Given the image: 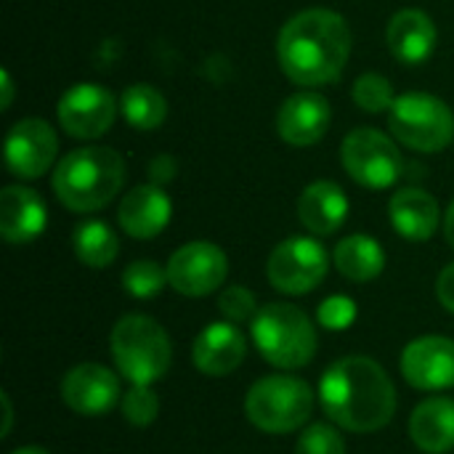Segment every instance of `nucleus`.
Instances as JSON below:
<instances>
[{"label":"nucleus","mask_w":454,"mask_h":454,"mask_svg":"<svg viewBox=\"0 0 454 454\" xmlns=\"http://www.w3.org/2000/svg\"><path fill=\"white\" fill-rule=\"evenodd\" d=\"M319 404L348 434H375L396 415V388L370 356H343L319 380Z\"/></svg>","instance_id":"nucleus-1"},{"label":"nucleus","mask_w":454,"mask_h":454,"mask_svg":"<svg viewBox=\"0 0 454 454\" xmlns=\"http://www.w3.org/2000/svg\"><path fill=\"white\" fill-rule=\"evenodd\" d=\"M351 56V29L330 8H309L285 21L277 37L282 72L306 88L330 85L340 77Z\"/></svg>","instance_id":"nucleus-2"},{"label":"nucleus","mask_w":454,"mask_h":454,"mask_svg":"<svg viewBox=\"0 0 454 454\" xmlns=\"http://www.w3.org/2000/svg\"><path fill=\"white\" fill-rule=\"evenodd\" d=\"M53 192L72 213H96L106 207L125 184V160L106 146L69 152L53 170Z\"/></svg>","instance_id":"nucleus-3"},{"label":"nucleus","mask_w":454,"mask_h":454,"mask_svg":"<svg viewBox=\"0 0 454 454\" xmlns=\"http://www.w3.org/2000/svg\"><path fill=\"white\" fill-rule=\"evenodd\" d=\"M250 338L258 354L277 370H301L317 356V327L306 311L293 303H266L250 322Z\"/></svg>","instance_id":"nucleus-4"},{"label":"nucleus","mask_w":454,"mask_h":454,"mask_svg":"<svg viewBox=\"0 0 454 454\" xmlns=\"http://www.w3.org/2000/svg\"><path fill=\"white\" fill-rule=\"evenodd\" d=\"M117 372L130 386H152L162 380L173 362V343L160 322L146 314H125L109 335Z\"/></svg>","instance_id":"nucleus-5"},{"label":"nucleus","mask_w":454,"mask_h":454,"mask_svg":"<svg viewBox=\"0 0 454 454\" xmlns=\"http://www.w3.org/2000/svg\"><path fill=\"white\" fill-rule=\"evenodd\" d=\"M317 396L314 388L295 375H266L255 380L245 396L250 426L263 434H293L309 423Z\"/></svg>","instance_id":"nucleus-6"},{"label":"nucleus","mask_w":454,"mask_h":454,"mask_svg":"<svg viewBox=\"0 0 454 454\" xmlns=\"http://www.w3.org/2000/svg\"><path fill=\"white\" fill-rule=\"evenodd\" d=\"M388 125L404 146L426 154L447 149L454 138L452 109L439 96L420 90L396 96L388 112Z\"/></svg>","instance_id":"nucleus-7"},{"label":"nucleus","mask_w":454,"mask_h":454,"mask_svg":"<svg viewBox=\"0 0 454 454\" xmlns=\"http://www.w3.org/2000/svg\"><path fill=\"white\" fill-rule=\"evenodd\" d=\"M340 160L346 173L367 189H388L402 178L404 160L394 138L375 128H356L343 138Z\"/></svg>","instance_id":"nucleus-8"},{"label":"nucleus","mask_w":454,"mask_h":454,"mask_svg":"<svg viewBox=\"0 0 454 454\" xmlns=\"http://www.w3.org/2000/svg\"><path fill=\"white\" fill-rule=\"evenodd\" d=\"M327 269L330 255L314 237H290L271 250L266 277L285 295H306L325 282Z\"/></svg>","instance_id":"nucleus-9"},{"label":"nucleus","mask_w":454,"mask_h":454,"mask_svg":"<svg viewBox=\"0 0 454 454\" xmlns=\"http://www.w3.org/2000/svg\"><path fill=\"white\" fill-rule=\"evenodd\" d=\"M168 282L186 298H205L215 293L229 277L226 253L205 239L181 245L168 261Z\"/></svg>","instance_id":"nucleus-10"},{"label":"nucleus","mask_w":454,"mask_h":454,"mask_svg":"<svg viewBox=\"0 0 454 454\" xmlns=\"http://www.w3.org/2000/svg\"><path fill=\"white\" fill-rule=\"evenodd\" d=\"M117 109H120V104L104 85L77 82L59 98L56 114H59V125L64 128L67 136L98 138L112 128Z\"/></svg>","instance_id":"nucleus-11"},{"label":"nucleus","mask_w":454,"mask_h":454,"mask_svg":"<svg viewBox=\"0 0 454 454\" xmlns=\"http://www.w3.org/2000/svg\"><path fill=\"white\" fill-rule=\"evenodd\" d=\"M61 402L82 418H101L122 402L120 378L96 362H82L72 367L59 386Z\"/></svg>","instance_id":"nucleus-12"},{"label":"nucleus","mask_w":454,"mask_h":454,"mask_svg":"<svg viewBox=\"0 0 454 454\" xmlns=\"http://www.w3.org/2000/svg\"><path fill=\"white\" fill-rule=\"evenodd\" d=\"M402 378L426 394L454 388V340L444 335H423L404 346L399 359Z\"/></svg>","instance_id":"nucleus-13"},{"label":"nucleus","mask_w":454,"mask_h":454,"mask_svg":"<svg viewBox=\"0 0 454 454\" xmlns=\"http://www.w3.org/2000/svg\"><path fill=\"white\" fill-rule=\"evenodd\" d=\"M59 154V136L45 120H19L5 138V162L16 178H40Z\"/></svg>","instance_id":"nucleus-14"},{"label":"nucleus","mask_w":454,"mask_h":454,"mask_svg":"<svg viewBox=\"0 0 454 454\" xmlns=\"http://www.w3.org/2000/svg\"><path fill=\"white\" fill-rule=\"evenodd\" d=\"M333 122L330 101L317 90L293 93L277 112V133L290 146H314Z\"/></svg>","instance_id":"nucleus-15"},{"label":"nucleus","mask_w":454,"mask_h":454,"mask_svg":"<svg viewBox=\"0 0 454 454\" xmlns=\"http://www.w3.org/2000/svg\"><path fill=\"white\" fill-rule=\"evenodd\" d=\"M247 356V340L231 322L207 325L192 346V362L205 378L231 375Z\"/></svg>","instance_id":"nucleus-16"},{"label":"nucleus","mask_w":454,"mask_h":454,"mask_svg":"<svg viewBox=\"0 0 454 454\" xmlns=\"http://www.w3.org/2000/svg\"><path fill=\"white\" fill-rule=\"evenodd\" d=\"M173 215V202L160 184H141L130 189L117 210L122 231L133 239H154L165 231Z\"/></svg>","instance_id":"nucleus-17"},{"label":"nucleus","mask_w":454,"mask_h":454,"mask_svg":"<svg viewBox=\"0 0 454 454\" xmlns=\"http://www.w3.org/2000/svg\"><path fill=\"white\" fill-rule=\"evenodd\" d=\"M48 210L43 197L29 186H5L0 194V234L11 245H27L45 231Z\"/></svg>","instance_id":"nucleus-18"},{"label":"nucleus","mask_w":454,"mask_h":454,"mask_svg":"<svg viewBox=\"0 0 454 454\" xmlns=\"http://www.w3.org/2000/svg\"><path fill=\"white\" fill-rule=\"evenodd\" d=\"M386 40L391 53L402 61V64H423L426 59H431L439 32L434 19L420 11V8H404L399 13H394V19L388 21L386 29Z\"/></svg>","instance_id":"nucleus-19"},{"label":"nucleus","mask_w":454,"mask_h":454,"mask_svg":"<svg viewBox=\"0 0 454 454\" xmlns=\"http://www.w3.org/2000/svg\"><path fill=\"white\" fill-rule=\"evenodd\" d=\"M388 215L399 237L410 242H426L442 223V210L434 194L426 189H399L388 202Z\"/></svg>","instance_id":"nucleus-20"},{"label":"nucleus","mask_w":454,"mask_h":454,"mask_svg":"<svg viewBox=\"0 0 454 454\" xmlns=\"http://www.w3.org/2000/svg\"><path fill=\"white\" fill-rule=\"evenodd\" d=\"M298 218L311 234L330 237L348 218V197L333 181H314L298 197Z\"/></svg>","instance_id":"nucleus-21"},{"label":"nucleus","mask_w":454,"mask_h":454,"mask_svg":"<svg viewBox=\"0 0 454 454\" xmlns=\"http://www.w3.org/2000/svg\"><path fill=\"white\" fill-rule=\"evenodd\" d=\"M410 436L426 454H447L454 450V399L428 396L410 415Z\"/></svg>","instance_id":"nucleus-22"},{"label":"nucleus","mask_w":454,"mask_h":454,"mask_svg":"<svg viewBox=\"0 0 454 454\" xmlns=\"http://www.w3.org/2000/svg\"><path fill=\"white\" fill-rule=\"evenodd\" d=\"M333 263L351 282H372L386 269V250L370 234H348L335 245Z\"/></svg>","instance_id":"nucleus-23"},{"label":"nucleus","mask_w":454,"mask_h":454,"mask_svg":"<svg viewBox=\"0 0 454 454\" xmlns=\"http://www.w3.org/2000/svg\"><path fill=\"white\" fill-rule=\"evenodd\" d=\"M72 245H74L77 261L82 266H88V269H106L120 255V239L112 231V226L104 223V221H85V223H80L74 229Z\"/></svg>","instance_id":"nucleus-24"},{"label":"nucleus","mask_w":454,"mask_h":454,"mask_svg":"<svg viewBox=\"0 0 454 454\" xmlns=\"http://www.w3.org/2000/svg\"><path fill=\"white\" fill-rule=\"evenodd\" d=\"M120 112L136 130H157L168 117V101L157 88L136 82L122 90Z\"/></svg>","instance_id":"nucleus-25"},{"label":"nucleus","mask_w":454,"mask_h":454,"mask_svg":"<svg viewBox=\"0 0 454 454\" xmlns=\"http://www.w3.org/2000/svg\"><path fill=\"white\" fill-rule=\"evenodd\" d=\"M165 285H170L168 282V269H162L157 261H133L122 271V287L136 301L157 298L165 290Z\"/></svg>","instance_id":"nucleus-26"},{"label":"nucleus","mask_w":454,"mask_h":454,"mask_svg":"<svg viewBox=\"0 0 454 454\" xmlns=\"http://www.w3.org/2000/svg\"><path fill=\"white\" fill-rule=\"evenodd\" d=\"M354 101L359 109L370 112V114H380V112H391L396 93L388 77L378 74V72H367L362 77H356L354 82Z\"/></svg>","instance_id":"nucleus-27"},{"label":"nucleus","mask_w":454,"mask_h":454,"mask_svg":"<svg viewBox=\"0 0 454 454\" xmlns=\"http://www.w3.org/2000/svg\"><path fill=\"white\" fill-rule=\"evenodd\" d=\"M120 410H122V418L136 426V428H146L157 420L160 415V399L157 394L152 391V386H130L128 394H122V402H120Z\"/></svg>","instance_id":"nucleus-28"},{"label":"nucleus","mask_w":454,"mask_h":454,"mask_svg":"<svg viewBox=\"0 0 454 454\" xmlns=\"http://www.w3.org/2000/svg\"><path fill=\"white\" fill-rule=\"evenodd\" d=\"M295 454H346V442L338 428L327 423H314L298 436Z\"/></svg>","instance_id":"nucleus-29"},{"label":"nucleus","mask_w":454,"mask_h":454,"mask_svg":"<svg viewBox=\"0 0 454 454\" xmlns=\"http://www.w3.org/2000/svg\"><path fill=\"white\" fill-rule=\"evenodd\" d=\"M218 311L223 314L226 322L231 325H242V322H253L258 314V301L255 295L245 287V285H231L221 293L218 298Z\"/></svg>","instance_id":"nucleus-30"},{"label":"nucleus","mask_w":454,"mask_h":454,"mask_svg":"<svg viewBox=\"0 0 454 454\" xmlns=\"http://www.w3.org/2000/svg\"><path fill=\"white\" fill-rule=\"evenodd\" d=\"M356 303H354V298H348V295H330V298H325L322 303H319V309H317V319H319V325L325 327V330H330V333H343V330H348L354 322H356Z\"/></svg>","instance_id":"nucleus-31"},{"label":"nucleus","mask_w":454,"mask_h":454,"mask_svg":"<svg viewBox=\"0 0 454 454\" xmlns=\"http://www.w3.org/2000/svg\"><path fill=\"white\" fill-rule=\"evenodd\" d=\"M436 298L450 314H454V263L442 269V274L436 279Z\"/></svg>","instance_id":"nucleus-32"},{"label":"nucleus","mask_w":454,"mask_h":454,"mask_svg":"<svg viewBox=\"0 0 454 454\" xmlns=\"http://www.w3.org/2000/svg\"><path fill=\"white\" fill-rule=\"evenodd\" d=\"M149 176H152V184H168L173 176H176V160H170L168 154L157 157L152 165H149Z\"/></svg>","instance_id":"nucleus-33"},{"label":"nucleus","mask_w":454,"mask_h":454,"mask_svg":"<svg viewBox=\"0 0 454 454\" xmlns=\"http://www.w3.org/2000/svg\"><path fill=\"white\" fill-rule=\"evenodd\" d=\"M0 402H3V428H0V439H5L8 434H11V426H13V407H11V396L3 391L0 394Z\"/></svg>","instance_id":"nucleus-34"},{"label":"nucleus","mask_w":454,"mask_h":454,"mask_svg":"<svg viewBox=\"0 0 454 454\" xmlns=\"http://www.w3.org/2000/svg\"><path fill=\"white\" fill-rule=\"evenodd\" d=\"M3 106L0 109H11V104H13V80H11V74H8V69H3Z\"/></svg>","instance_id":"nucleus-35"},{"label":"nucleus","mask_w":454,"mask_h":454,"mask_svg":"<svg viewBox=\"0 0 454 454\" xmlns=\"http://www.w3.org/2000/svg\"><path fill=\"white\" fill-rule=\"evenodd\" d=\"M444 237H447L450 247H452V250H454V202H452V205H450L447 215H444Z\"/></svg>","instance_id":"nucleus-36"},{"label":"nucleus","mask_w":454,"mask_h":454,"mask_svg":"<svg viewBox=\"0 0 454 454\" xmlns=\"http://www.w3.org/2000/svg\"><path fill=\"white\" fill-rule=\"evenodd\" d=\"M11 454H48L45 450H40V447H19V450H13Z\"/></svg>","instance_id":"nucleus-37"}]
</instances>
